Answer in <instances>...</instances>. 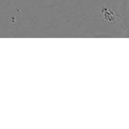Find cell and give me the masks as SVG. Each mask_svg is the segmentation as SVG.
<instances>
[{"instance_id":"6da1fadb","label":"cell","mask_w":129,"mask_h":129,"mask_svg":"<svg viewBox=\"0 0 129 129\" xmlns=\"http://www.w3.org/2000/svg\"><path fill=\"white\" fill-rule=\"evenodd\" d=\"M103 13H104V18L106 20H108V21H113V20H114V13L111 10L104 9L103 10Z\"/></svg>"}]
</instances>
